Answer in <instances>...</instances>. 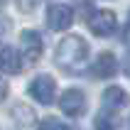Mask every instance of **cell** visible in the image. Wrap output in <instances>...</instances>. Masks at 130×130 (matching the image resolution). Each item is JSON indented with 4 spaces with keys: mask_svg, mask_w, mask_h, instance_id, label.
Wrapping results in <instances>:
<instances>
[{
    "mask_svg": "<svg viewBox=\"0 0 130 130\" xmlns=\"http://www.w3.org/2000/svg\"><path fill=\"white\" fill-rule=\"evenodd\" d=\"M86 59H88V44L79 35L64 37L57 47V54H54V61L64 71H81L84 64H86Z\"/></svg>",
    "mask_w": 130,
    "mask_h": 130,
    "instance_id": "obj_1",
    "label": "cell"
},
{
    "mask_svg": "<svg viewBox=\"0 0 130 130\" xmlns=\"http://www.w3.org/2000/svg\"><path fill=\"white\" fill-rule=\"evenodd\" d=\"M27 91L39 106H52L54 103V96H57V84H54V79H52L49 74H37L35 79L29 81Z\"/></svg>",
    "mask_w": 130,
    "mask_h": 130,
    "instance_id": "obj_2",
    "label": "cell"
},
{
    "mask_svg": "<svg viewBox=\"0 0 130 130\" xmlns=\"http://www.w3.org/2000/svg\"><path fill=\"white\" fill-rule=\"evenodd\" d=\"M88 29L93 32L96 37H110L116 35L118 29V17L113 10H93L91 12V17H88Z\"/></svg>",
    "mask_w": 130,
    "mask_h": 130,
    "instance_id": "obj_3",
    "label": "cell"
},
{
    "mask_svg": "<svg viewBox=\"0 0 130 130\" xmlns=\"http://www.w3.org/2000/svg\"><path fill=\"white\" fill-rule=\"evenodd\" d=\"M59 108L69 118H79L86 113V93L81 88H66L59 98Z\"/></svg>",
    "mask_w": 130,
    "mask_h": 130,
    "instance_id": "obj_4",
    "label": "cell"
},
{
    "mask_svg": "<svg viewBox=\"0 0 130 130\" xmlns=\"http://www.w3.org/2000/svg\"><path fill=\"white\" fill-rule=\"evenodd\" d=\"M47 25L54 32H64L74 25V10L64 3H52L47 7Z\"/></svg>",
    "mask_w": 130,
    "mask_h": 130,
    "instance_id": "obj_5",
    "label": "cell"
},
{
    "mask_svg": "<svg viewBox=\"0 0 130 130\" xmlns=\"http://www.w3.org/2000/svg\"><path fill=\"white\" fill-rule=\"evenodd\" d=\"M42 49H44V39L42 35L37 32V29H22L20 35V52L22 57H25V61H37V59L42 57Z\"/></svg>",
    "mask_w": 130,
    "mask_h": 130,
    "instance_id": "obj_6",
    "label": "cell"
},
{
    "mask_svg": "<svg viewBox=\"0 0 130 130\" xmlns=\"http://www.w3.org/2000/svg\"><path fill=\"white\" fill-rule=\"evenodd\" d=\"M116 71H118V59L110 52H101L91 64V74L96 79H110V76H116Z\"/></svg>",
    "mask_w": 130,
    "mask_h": 130,
    "instance_id": "obj_7",
    "label": "cell"
},
{
    "mask_svg": "<svg viewBox=\"0 0 130 130\" xmlns=\"http://www.w3.org/2000/svg\"><path fill=\"white\" fill-rule=\"evenodd\" d=\"M103 106L110 110H120L128 106V93H125V88L120 86H108L103 91Z\"/></svg>",
    "mask_w": 130,
    "mask_h": 130,
    "instance_id": "obj_8",
    "label": "cell"
},
{
    "mask_svg": "<svg viewBox=\"0 0 130 130\" xmlns=\"http://www.w3.org/2000/svg\"><path fill=\"white\" fill-rule=\"evenodd\" d=\"M22 52L12 49L10 44L3 47V71L5 74H20L22 71Z\"/></svg>",
    "mask_w": 130,
    "mask_h": 130,
    "instance_id": "obj_9",
    "label": "cell"
},
{
    "mask_svg": "<svg viewBox=\"0 0 130 130\" xmlns=\"http://www.w3.org/2000/svg\"><path fill=\"white\" fill-rule=\"evenodd\" d=\"M93 128L96 130H118V118H116V110L106 108L103 113H98L93 120Z\"/></svg>",
    "mask_w": 130,
    "mask_h": 130,
    "instance_id": "obj_10",
    "label": "cell"
},
{
    "mask_svg": "<svg viewBox=\"0 0 130 130\" xmlns=\"http://www.w3.org/2000/svg\"><path fill=\"white\" fill-rule=\"evenodd\" d=\"M37 130H69V125H66L64 120L54 118V116H47V118H42V120L37 123Z\"/></svg>",
    "mask_w": 130,
    "mask_h": 130,
    "instance_id": "obj_11",
    "label": "cell"
},
{
    "mask_svg": "<svg viewBox=\"0 0 130 130\" xmlns=\"http://www.w3.org/2000/svg\"><path fill=\"white\" fill-rule=\"evenodd\" d=\"M15 3H17V7L25 10V12H32V10L39 5V0H15Z\"/></svg>",
    "mask_w": 130,
    "mask_h": 130,
    "instance_id": "obj_12",
    "label": "cell"
},
{
    "mask_svg": "<svg viewBox=\"0 0 130 130\" xmlns=\"http://www.w3.org/2000/svg\"><path fill=\"white\" fill-rule=\"evenodd\" d=\"M123 71H125V74L130 76V49H128V54L123 57Z\"/></svg>",
    "mask_w": 130,
    "mask_h": 130,
    "instance_id": "obj_13",
    "label": "cell"
}]
</instances>
